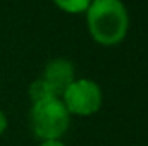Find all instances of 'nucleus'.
<instances>
[{"label": "nucleus", "mask_w": 148, "mask_h": 146, "mask_svg": "<svg viewBox=\"0 0 148 146\" xmlns=\"http://www.w3.org/2000/svg\"><path fill=\"white\" fill-rule=\"evenodd\" d=\"M86 24L97 43L112 46L127 35L129 14L121 0H91L86 9Z\"/></svg>", "instance_id": "nucleus-1"}, {"label": "nucleus", "mask_w": 148, "mask_h": 146, "mask_svg": "<svg viewBox=\"0 0 148 146\" xmlns=\"http://www.w3.org/2000/svg\"><path fill=\"white\" fill-rule=\"evenodd\" d=\"M71 115L60 98L35 103L31 108V127L40 139H60L69 127Z\"/></svg>", "instance_id": "nucleus-2"}, {"label": "nucleus", "mask_w": 148, "mask_h": 146, "mask_svg": "<svg viewBox=\"0 0 148 146\" xmlns=\"http://www.w3.org/2000/svg\"><path fill=\"white\" fill-rule=\"evenodd\" d=\"M64 107L67 108L69 115H79V117H88L97 113L102 102V88L91 81V79H74L67 86V89L60 96Z\"/></svg>", "instance_id": "nucleus-3"}, {"label": "nucleus", "mask_w": 148, "mask_h": 146, "mask_svg": "<svg viewBox=\"0 0 148 146\" xmlns=\"http://www.w3.org/2000/svg\"><path fill=\"white\" fill-rule=\"evenodd\" d=\"M74 64L69 59H62V57H57V59H52L45 69H43V76L41 79H45L59 96H62V93L67 89V86L74 81Z\"/></svg>", "instance_id": "nucleus-4"}, {"label": "nucleus", "mask_w": 148, "mask_h": 146, "mask_svg": "<svg viewBox=\"0 0 148 146\" xmlns=\"http://www.w3.org/2000/svg\"><path fill=\"white\" fill-rule=\"evenodd\" d=\"M28 93H29V98H31L33 105H35V103H41V102H47V100L60 98V96L55 93V89H53L45 79H41V77L36 79V81H33V83L29 84Z\"/></svg>", "instance_id": "nucleus-5"}, {"label": "nucleus", "mask_w": 148, "mask_h": 146, "mask_svg": "<svg viewBox=\"0 0 148 146\" xmlns=\"http://www.w3.org/2000/svg\"><path fill=\"white\" fill-rule=\"evenodd\" d=\"M60 10L69 12V14H81L86 12V9L90 7L91 0H52Z\"/></svg>", "instance_id": "nucleus-6"}, {"label": "nucleus", "mask_w": 148, "mask_h": 146, "mask_svg": "<svg viewBox=\"0 0 148 146\" xmlns=\"http://www.w3.org/2000/svg\"><path fill=\"white\" fill-rule=\"evenodd\" d=\"M5 129H7V117H5V113L0 110V134H2Z\"/></svg>", "instance_id": "nucleus-7"}, {"label": "nucleus", "mask_w": 148, "mask_h": 146, "mask_svg": "<svg viewBox=\"0 0 148 146\" xmlns=\"http://www.w3.org/2000/svg\"><path fill=\"white\" fill-rule=\"evenodd\" d=\"M40 146H66L60 139H52V141H43Z\"/></svg>", "instance_id": "nucleus-8"}]
</instances>
